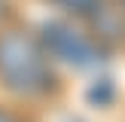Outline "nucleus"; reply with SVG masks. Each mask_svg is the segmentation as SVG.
<instances>
[{"label":"nucleus","instance_id":"6","mask_svg":"<svg viewBox=\"0 0 125 122\" xmlns=\"http://www.w3.org/2000/svg\"><path fill=\"white\" fill-rule=\"evenodd\" d=\"M0 122H12V119H9V116H6V113H0Z\"/></svg>","mask_w":125,"mask_h":122},{"label":"nucleus","instance_id":"8","mask_svg":"<svg viewBox=\"0 0 125 122\" xmlns=\"http://www.w3.org/2000/svg\"><path fill=\"white\" fill-rule=\"evenodd\" d=\"M70 122H83V119H70Z\"/></svg>","mask_w":125,"mask_h":122},{"label":"nucleus","instance_id":"5","mask_svg":"<svg viewBox=\"0 0 125 122\" xmlns=\"http://www.w3.org/2000/svg\"><path fill=\"white\" fill-rule=\"evenodd\" d=\"M6 15V0H0V18Z\"/></svg>","mask_w":125,"mask_h":122},{"label":"nucleus","instance_id":"7","mask_svg":"<svg viewBox=\"0 0 125 122\" xmlns=\"http://www.w3.org/2000/svg\"><path fill=\"white\" fill-rule=\"evenodd\" d=\"M119 3H122V12H125V0H119Z\"/></svg>","mask_w":125,"mask_h":122},{"label":"nucleus","instance_id":"1","mask_svg":"<svg viewBox=\"0 0 125 122\" xmlns=\"http://www.w3.org/2000/svg\"><path fill=\"white\" fill-rule=\"evenodd\" d=\"M0 82L24 98L52 92L55 70L49 64V52L43 49L40 37H31L24 30L0 34Z\"/></svg>","mask_w":125,"mask_h":122},{"label":"nucleus","instance_id":"2","mask_svg":"<svg viewBox=\"0 0 125 122\" xmlns=\"http://www.w3.org/2000/svg\"><path fill=\"white\" fill-rule=\"evenodd\" d=\"M40 43L52 58L70 67H98L107 58V46L98 37H89L85 30L73 28L70 21H61V18L40 24Z\"/></svg>","mask_w":125,"mask_h":122},{"label":"nucleus","instance_id":"4","mask_svg":"<svg viewBox=\"0 0 125 122\" xmlns=\"http://www.w3.org/2000/svg\"><path fill=\"white\" fill-rule=\"evenodd\" d=\"M110 98H113V82H110V79H98V82L89 89V101L98 104V107H104Z\"/></svg>","mask_w":125,"mask_h":122},{"label":"nucleus","instance_id":"3","mask_svg":"<svg viewBox=\"0 0 125 122\" xmlns=\"http://www.w3.org/2000/svg\"><path fill=\"white\" fill-rule=\"evenodd\" d=\"M52 3L73 18H95V21H101V15H107V0H52Z\"/></svg>","mask_w":125,"mask_h":122}]
</instances>
